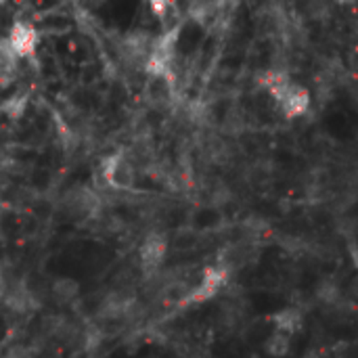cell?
Listing matches in <instances>:
<instances>
[{
    "label": "cell",
    "mask_w": 358,
    "mask_h": 358,
    "mask_svg": "<svg viewBox=\"0 0 358 358\" xmlns=\"http://www.w3.org/2000/svg\"><path fill=\"white\" fill-rule=\"evenodd\" d=\"M101 176L107 187L113 191L126 193L132 191L136 185V166L134 160L128 156V151H111L101 160Z\"/></svg>",
    "instance_id": "6da1fadb"
},
{
    "label": "cell",
    "mask_w": 358,
    "mask_h": 358,
    "mask_svg": "<svg viewBox=\"0 0 358 358\" xmlns=\"http://www.w3.org/2000/svg\"><path fill=\"white\" fill-rule=\"evenodd\" d=\"M229 279V270L223 268V266H207L203 268L201 272V279L197 281V285L189 290V294L180 300V306H193V304H201V302H207L216 296L223 285L227 283Z\"/></svg>",
    "instance_id": "7a4b0ae2"
},
{
    "label": "cell",
    "mask_w": 358,
    "mask_h": 358,
    "mask_svg": "<svg viewBox=\"0 0 358 358\" xmlns=\"http://www.w3.org/2000/svg\"><path fill=\"white\" fill-rule=\"evenodd\" d=\"M7 44L9 48L15 53V57L19 61L23 59H32L36 48H38V40H40V34H38V28L28 21V19H15L7 32Z\"/></svg>",
    "instance_id": "3957f363"
},
{
    "label": "cell",
    "mask_w": 358,
    "mask_h": 358,
    "mask_svg": "<svg viewBox=\"0 0 358 358\" xmlns=\"http://www.w3.org/2000/svg\"><path fill=\"white\" fill-rule=\"evenodd\" d=\"M63 207L67 211V216H71L74 220L97 218L101 214V207H103V199L95 191L80 187V189H71L65 195Z\"/></svg>",
    "instance_id": "277c9868"
},
{
    "label": "cell",
    "mask_w": 358,
    "mask_h": 358,
    "mask_svg": "<svg viewBox=\"0 0 358 358\" xmlns=\"http://www.w3.org/2000/svg\"><path fill=\"white\" fill-rule=\"evenodd\" d=\"M168 237L162 233H151L145 237L138 249V264L147 274H156L168 258Z\"/></svg>",
    "instance_id": "5b68a950"
},
{
    "label": "cell",
    "mask_w": 358,
    "mask_h": 358,
    "mask_svg": "<svg viewBox=\"0 0 358 358\" xmlns=\"http://www.w3.org/2000/svg\"><path fill=\"white\" fill-rule=\"evenodd\" d=\"M176 95V84L174 78H158V76H149L147 84H145V99L158 107V109H166Z\"/></svg>",
    "instance_id": "8992f818"
},
{
    "label": "cell",
    "mask_w": 358,
    "mask_h": 358,
    "mask_svg": "<svg viewBox=\"0 0 358 358\" xmlns=\"http://www.w3.org/2000/svg\"><path fill=\"white\" fill-rule=\"evenodd\" d=\"M281 107V111L288 115V117H298L304 115L310 107V95L306 88L292 84L288 91H285L279 99H274Z\"/></svg>",
    "instance_id": "52a82bcc"
},
{
    "label": "cell",
    "mask_w": 358,
    "mask_h": 358,
    "mask_svg": "<svg viewBox=\"0 0 358 358\" xmlns=\"http://www.w3.org/2000/svg\"><path fill=\"white\" fill-rule=\"evenodd\" d=\"M151 13L162 26V34L176 32L182 28V11L176 3H151Z\"/></svg>",
    "instance_id": "ba28073f"
},
{
    "label": "cell",
    "mask_w": 358,
    "mask_h": 358,
    "mask_svg": "<svg viewBox=\"0 0 358 358\" xmlns=\"http://www.w3.org/2000/svg\"><path fill=\"white\" fill-rule=\"evenodd\" d=\"M30 107V95L28 93H13L7 99H0V113L11 122H19Z\"/></svg>",
    "instance_id": "9c48e42d"
},
{
    "label": "cell",
    "mask_w": 358,
    "mask_h": 358,
    "mask_svg": "<svg viewBox=\"0 0 358 358\" xmlns=\"http://www.w3.org/2000/svg\"><path fill=\"white\" fill-rule=\"evenodd\" d=\"M272 321H274V325H276V331H281V333H285V335H294L296 331L302 329V323H304L302 312H300V308H296V306L279 310V312L272 317Z\"/></svg>",
    "instance_id": "30bf717a"
},
{
    "label": "cell",
    "mask_w": 358,
    "mask_h": 358,
    "mask_svg": "<svg viewBox=\"0 0 358 358\" xmlns=\"http://www.w3.org/2000/svg\"><path fill=\"white\" fill-rule=\"evenodd\" d=\"M50 292H53V298L57 302L65 304V302H71L80 296V285L74 279H57L55 285L50 288Z\"/></svg>",
    "instance_id": "8fae6325"
},
{
    "label": "cell",
    "mask_w": 358,
    "mask_h": 358,
    "mask_svg": "<svg viewBox=\"0 0 358 358\" xmlns=\"http://www.w3.org/2000/svg\"><path fill=\"white\" fill-rule=\"evenodd\" d=\"M290 346H292L290 335H285V333H281V331H274V333L268 335V339H266V343H264V350H266L270 356H274V358H283V356H288Z\"/></svg>",
    "instance_id": "7c38bea8"
},
{
    "label": "cell",
    "mask_w": 358,
    "mask_h": 358,
    "mask_svg": "<svg viewBox=\"0 0 358 358\" xmlns=\"http://www.w3.org/2000/svg\"><path fill=\"white\" fill-rule=\"evenodd\" d=\"M317 298L327 306H337V302L341 300V290L333 281H323L317 288Z\"/></svg>",
    "instance_id": "4fadbf2b"
},
{
    "label": "cell",
    "mask_w": 358,
    "mask_h": 358,
    "mask_svg": "<svg viewBox=\"0 0 358 358\" xmlns=\"http://www.w3.org/2000/svg\"><path fill=\"white\" fill-rule=\"evenodd\" d=\"M348 249H350V258H352L354 266L358 268V243H356L354 239H350V243H348Z\"/></svg>",
    "instance_id": "5bb4252c"
},
{
    "label": "cell",
    "mask_w": 358,
    "mask_h": 358,
    "mask_svg": "<svg viewBox=\"0 0 358 358\" xmlns=\"http://www.w3.org/2000/svg\"><path fill=\"white\" fill-rule=\"evenodd\" d=\"M348 292H350V298L354 300V302H358V274L350 281V288H348Z\"/></svg>",
    "instance_id": "9a60e30c"
}]
</instances>
